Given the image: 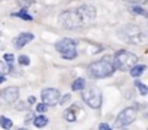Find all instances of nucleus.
Wrapping results in <instances>:
<instances>
[{"instance_id": "6ab92c4d", "label": "nucleus", "mask_w": 148, "mask_h": 130, "mask_svg": "<svg viewBox=\"0 0 148 130\" xmlns=\"http://www.w3.org/2000/svg\"><path fill=\"white\" fill-rule=\"evenodd\" d=\"M135 87L139 90V93H141V95H147V93H148V90H147V87H145V84H142V83H139V81H136L135 83Z\"/></svg>"}, {"instance_id": "20e7f679", "label": "nucleus", "mask_w": 148, "mask_h": 130, "mask_svg": "<svg viewBox=\"0 0 148 130\" xmlns=\"http://www.w3.org/2000/svg\"><path fill=\"white\" fill-rule=\"evenodd\" d=\"M113 65L115 70L119 71H129L134 65L138 62V56L129 51H118L113 55Z\"/></svg>"}, {"instance_id": "7ed1b4c3", "label": "nucleus", "mask_w": 148, "mask_h": 130, "mask_svg": "<svg viewBox=\"0 0 148 130\" xmlns=\"http://www.w3.org/2000/svg\"><path fill=\"white\" fill-rule=\"evenodd\" d=\"M113 72H115V65L109 58H103L100 61H96L89 67V75L95 80L110 77V75H113Z\"/></svg>"}, {"instance_id": "bb28decb", "label": "nucleus", "mask_w": 148, "mask_h": 130, "mask_svg": "<svg viewBox=\"0 0 148 130\" xmlns=\"http://www.w3.org/2000/svg\"><path fill=\"white\" fill-rule=\"evenodd\" d=\"M28 101H29V104H34V103H35L36 100H35V97H34V95H31V97L28 98Z\"/></svg>"}, {"instance_id": "a211bd4d", "label": "nucleus", "mask_w": 148, "mask_h": 130, "mask_svg": "<svg viewBox=\"0 0 148 130\" xmlns=\"http://www.w3.org/2000/svg\"><path fill=\"white\" fill-rule=\"evenodd\" d=\"M131 10H132L134 13H136V15H142L144 18H147V16H148L147 10H144V9H142V7H139V6H132V7H131Z\"/></svg>"}, {"instance_id": "6e6552de", "label": "nucleus", "mask_w": 148, "mask_h": 130, "mask_svg": "<svg viewBox=\"0 0 148 130\" xmlns=\"http://www.w3.org/2000/svg\"><path fill=\"white\" fill-rule=\"evenodd\" d=\"M19 98V88L18 87H8L0 93V103L2 104H13Z\"/></svg>"}, {"instance_id": "ddd939ff", "label": "nucleus", "mask_w": 148, "mask_h": 130, "mask_svg": "<svg viewBox=\"0 0 148 130\" xmlns=\"http://www.w3.org/2000/svg\"><path fill=\"white\" fill-rule=\"evenodd\" d=\"M84 85H86V81L83 78H77V80H74V83L71 84V90L73 91H80Z\"/></svg>"}, {"instance_id": "39448f33", "label": "nucleus", "mask_w": 148, "mask_h": 130, "mask_svg": "<svg viewBox=\"0 0 148 130\" xmlns=\"http://www.w3.org/2000/svg\"><path fill=\"white\" fill-rule=\"evenodd\" d=\"M82 98L83 101L90 106L92 108H100L102 106V91L99 87L96 85H90V87H83L82 90Z\"/></svg>"}, {"instance_id": "cd10ccee", "label": "nucleus", "mask_w": 148, "mask_h": 130, "mask_svg": "<svg viewBox=\"0 0 148 130\" xmlns=\"http://www.w3.org/2000/svg\"><path fill=\"white\" fill-rule=\"evenodd\" d=\"M6 81V78L3 77V75H0V84H2V83H5Z\"/></svg>"}, {"instance_id": "393cba45", "label": "nucleus", "mask_w": 148, "mask_h": 130, "mask_svg": "<svg viewBox=\"0 0 148 130\" xmlns=\"http://www.w3.org/2000/svg\"><path fill=\"white\" fill-rule=\"evenodd\" d=\"M99 129H100V130H108V129H110V126H109L108 123H100V124H99Z\"/></svg>"}, {"instance_id": "9d476101", "label": "nucleus", "mask_w": 148, "mask_h": 130, "mask_svg": "<svg viewBox=\"0 0 148 130\" xmlns=\"http://www.w3.org/2000/svg\"><path fill=\"white\" fill-rule=\"evenodd\" d=\"M34 35L32 33H29V32H23V33H21V35H18L15 39H13V45H15V48L16 49H22L25 45H28L31 41H34Z\"/></svg>"}, {"instance_id": "423d86ee", "label": "nucleus", "mask_w": 148, "mask_h": 130, "mask_svg": "<svg viewBox=\"0 0 148 130\" xmlns=\"http://www.w3.org/2000/svg\"><path fill=\"white\" fill-rule=\"evenodd\" d=\"M55 49L58 52H61V56L64 59H74L77 56V42L73 39H61L60 42L55 43Z\"/></svg>"}, {"instance_id": "0eeeda50", "label": "nucleus", "mask_w": 148, "mask_h": 130, "mask_svg": "<svg viewBox=\"0 0 148 130\" xmlns=\"http://www.w3.org/2000/svg\"><path fill=\"white\" fill-rule=\"evenodd\" d=\"M136 116H138V111H136V108H134V107H128V108L122 110V111L118 114V117H116L115 127L121 129V127H126V126H129L131 123L135 121Z\"/></svg>"}, {"instance_id": "4468645a", "label": "nucleus", "mask_w": 148, "mask_h": 130, "mask_svg": "<svg viewBox=\"0 0 148 130\" xmlns=\"http://www.w3.org/2000/svg\"><path fill=\"white\" fill-rule=\"evenodd\" d=\"M10 71H12L10 62L6 64V62H3V61H0V75H6V74H9Z\"/></svg>"}, {"instance_id": "b1692460", "label": "nucleus", "mask_w": 148, "mask_h": 130, "mask_svg": "<svg viewBox=\"0 0 148 130\" xmlns=\"http://www.w3.org/2000/svg\"><path fill=\"white\" fill-rule=\"evenodd\" d=\"M3 58H5V61H6V62H10V64H12V62H13V59H15V56H13L12 53H5V56H3Z\"/></svg>"}, {"instance_id": "a878e982", "label": "nucleus", "mask_w": 148, "mask_h": 130, "mask_svg": "<svg viewBox=\"0 0 148 130\" xmlns=\"http://www.w3.org/2000/svg\"><path fill=\"white\" fill-rule=\"evenodd\" d=\"M129 3H134V5H139V3H145L147 0H126Z\"/></svg>"}, {"instance_id": "f3484780", "label": "nucleus", "mask_w": 148, "mask_h": 130, "mask_svg": "<svg viewBox=\"0 0 148 130\" xmlns=\"http://www.w3.org/2000/svg\"><path fill=\"white\" fill-rule=\"evenodd\" d=\"M0 126H2L3 129H10L13 126V123H12L10 118H8L5 116H0Z\"/></svg>"}, {"instance_id": "aec40b11", "label": "nucleus", "mask_w": 148, "mask_h": 130, "mask_svg": "<svg viewBox=\"0 0 148 130\" xmlns=\"http://www.w3.org/2000/svg\"><path fill=\"white\" fill-rule=\"evenodd\" d=\"M18 61H19L21 65H25V67L31 64V59H29V56H26V55H21V56L18 58Z\"/></svg>"}, {"instance_id": "f257e3e1", "label": "nucleus", "mask_w": 148, "mask_h": 130, "mask_svg": "<svg viewBox=\"0 0 148 130\" xmlns=\"http://www.w3.org/2000/svg\"><path fill=\"white\" fill-rule=\"evenodd\" d=\"M96 19V9L89 5H82L77 7H73L68 10H64L60 18V26L67 30H77L89 26Z\"/></svg>"}, {"instance_id": "1a4fd4ad", "label": "nucleus", "mask_w": 148, "mask_h": 130, "mask_svg": "<svg viewBox=\"0 0 148 130\" xmlns=\"http://www.w3.org/2000/svg\"><path fill=\"white\" fill-rule=\"evenodd\" d=\"M42 97V103H45L47 106H55L60 101V91L57 88H45L41 93Z\"/></svg>"}, {"instance_id": "f8f14e48", "label": "nucleus", "mask_w": 148, "mask_h": 130, "mask_svg": "<svg viewBox=\"0 0 148 130\" xmlns=\"http://www.w3.org/2000/svg\"><path fill=\"white\" fill-rule=\"evenodd\" d=\"M76 107L77 106H73L71 108H68V110H65V113H64V117H65V120L67 121H70V123H74V121H76V113H74V111H76Z\"/></svg>"}, {"instance_id": "2eb2a0df", "label": "nucleus", "mask_w": 148, "mask_h": 130, "mask_svg": "<svg viewBox=\"0 0 148 130\" xmlns=\"http://www.w3.org/2000/svg\"><path fill=\"white\" fill-rule=\"evenodd\" d=\"M13 16H18V18L23 19V20H32V19H34V18H32V16L26 12V9H23V7H22V9H21L18 13H13Z\"/></svg>"}, {"instance_id": "4be33fe9", "label": "nucleus", "mask_w": 148, "mask_h": 130, "mask_svg": "<svg viewBox=\"0 0 148 130\" xmlns=\"http://www.w3.org/2000/svg\"><path fill=\"white\" fill-rule=\"evenodd\" d=\"M47 108H48V106H47L45 103H41V104L36 106V111H38V113H45Z\"/></svg>"}, {"instance_id": "dca6fc26", "label": "nucleus", "mask_w": 148, "mask_h": 130, "mask_svg": "<svg viewBox=\"0 0 148 130\" xmlns=\"http://www.w3.org/2000/svg\"><path fill=\"white\" fill-rule=\"evenodd\" d=\"M47 123H48V118L45 116H38L34 118V124L36 127H44V126H47Z\"/></svg>"}, {"instance_id": "5701e85b", "label": "nucleus", "mask_w": 148, "mask_h": 130, "mask_svg": "<svg viewBox=\"0 0 148 130\" xmlns=\"http://www.w3.org/2000/svg\"><path fill=\"white\" fill-rule=\"evenodd\" d=\"M70 98H71V95H70V94H65V95H64V97H62V98H61V97H60V101H58V103H60V104H62V106H64V104H65V103H68V101H70Z\"/></svg>"}, {"instance_id": "412c9836", "label": "nucleus", "mask_w": 148, "mask_h": 130, "mask_svg": "<svg viewBox=\"0 0 148 130\" xmlns=\"http://www.w3.org/2000/svg\"><path fill=\"white\" fill-rule=\"evenodd\" d=\"M34 2H35V0H18V3H19V5H21L23 9H28V7H29V6H31Z\"/></svg>"}, {"instance_id": "f03ea898", "label": "nucleus", "mask_w": 148, "mask_h": 130, "mask_svg": "<svg viewBox=\"0 0 148 130\" xmlns=\"http://www.w3.org/2000/svg\"><path fill=\"white\" fill-rule=\"evenodd\" d=\"M118 38L125 43L132 45H144L147 42V35L142 32V29L136 25L128 23L118 29Z\"/></svg>"}, {"instance_id": "9b49d317", "label": "nucleus", "mask_w": 148, "mask_h": 130, "mask_svg": "<svg viewBox=\"0 0 148 130\" xmlns=\"http://www.w3.org/2000/svg\"><path fill=\"white\" fill-rule=\"evenodd\" d=\"M147 70V67H145V65H139V64H135L134 65V67L129 70V72H131V75L134 77V78H136V77H139L144 71Z\"/></svg>"}]
</instances>
